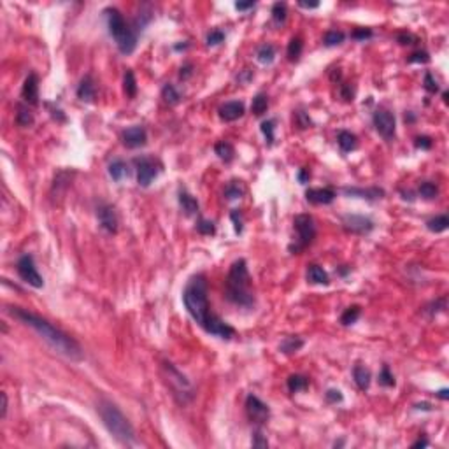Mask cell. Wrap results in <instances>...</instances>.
I'll use <instances>...</instances> for the list:
<instances>
[{
	"mask_svg": "<svg viewBox=\"0 0 449 449\" xmlns=\"http://www.w3.org/2000/svg\"><path fill=\"white\" fill-rule=\"evenodd\" d=\"M183 302L186 311L190 312L191 318L197 321L211 335H218L221 339H232L235 330L228 323H225L221 318L212 314L209 309V298H207V281L204 274H197L188 281L186 288L183 291Z\"/></svg>",
	"mask_w": 449,
	"mask_h": 449,
	"instance_id": "1",
	"label": "cell"
},
{
	"mask_svg": "<svg viewBox=\"0 0 449 449\" xmlns=\"http://www.w3.org/2000/svg\"><path fill=\"white\" fill-rule=\"evenodd\" d=\"M7 312H9L13 318H16L18 321H21L23 325L30 326L32 330L41 335L42 341H46L49 346H51L55 351H58L60 355H63L65 358L74 360V362H79V360L84 358V353L81 349V346L77 344L70 335H67L63 330H60L58 326H55L53 323H49L48 319L41 318V316L34 314V312L27 311V309L21 307H7Z\"/></svg>",
	"mask_w": 449,
	"mask_h": 449,
	"instance_id": "2",
	"label": "cell"
},
{
	"mask_svg": "<svg viewBox=\"0 0 449 449\" xmlns=\"http://www.w3.org/2000/svg\"><path fill=\"white\" fill-rule=\"evenodd\" d=\"M97 411L107 432L118 442L123 444V446H135L139 442L132 423L128 421V418L120 411L116 404H113L107 398H100L97 402Z\"/></svg>",
	"mask_w": 449,
	"mask_h": 449,
	"instance_id": "3",
	"label": "cell"
},
{
	"mask_svg": "<svg viewBox=\"0 0 449 449\" xmlns=\"http://www.w3.org/2000/svg\"><path fill=\"white\" fill-rule=\"evenodd\" d=\"M225 295L232 304L241 305V307L255 305V295L251 291V276H249L248 263L244 258H239L232 263L227 276Z\"/></svg>",
	"mask_w": 449,
	"mask_h": 449,
	"instance_id": "4",
	"label": "cell"
},
{
	"mask_svg": "<svg viewBox=\"0 0 449 449\" xmlns=\"http://www.w3.org/2000/svg\"><path fill=\"white\" fill-rule=\"evenodd\" d=\"M107 16V25H109V34L114 37L116 46L123 55H132L137 48V32L132 25L127 23V20L123 18V14L116 9V7H107L104 11Z\"/></svg>",
	"mask_w": 449,
	"mask_h": 449,
	"instance_id": "5",
	"label": "cell"
},
{
	"mask_svg": "<svg viewBox=\"0 0 449 449\" xmlns=\"http://www.w3.org/2000/svg\"><path fill=\"white\" fill-rule=\"evenodd\" d=\"M162 376L165 384L169 386V390L172 391V397L179 402L181 405H186L193 400L195 397V388L190 383L186 376L177 369L174 363L170 362H162Z\"/></svg>",
	"mask_w": 449,
	"mask_h": 449,
	"instance_id": "6",
	"label": "cell"
},
{
	"mask_svg": "<svg viewBox=\"0 0 449 449\" xmlns=\"http://www.w3.org/2000/svg\"><path fill=\"white\" fill-rule=\"evenodd\" d=\"M293 227L297 232V241L290 244V253L297 255L305 249L316 237V225L311 214H297L293 219Z\"/></svg>",
	"mask_w": 449,
	"mask_h": 449,
	"instance_id": "7",
	"label": "cell"
},
{
	"mask_svg": "<svg viewBox=\"0 0 449 449\" xmlns=\"http://www.w3.org/2000/svg\"><path fill=\"white\" fill-rule=\"evenodd\" d=\"M16 270H18V274H20L21 279H23L25 283L30 284V286L37 288V290L44 286V281H42V276L39 274L37 267H35V262H34V258H32V255L21 256L16 263Z\"/></svg>",
	"mask_w": 449,
	"mask_h": 449,
	"instance_id": "8",
	"label": "cell"
},
{
	"mask_svg": "<svg viewBox=\"0 0 449 449\" xmlns=\"http://www.w3.org/2000/svg\"><path fill=\"white\" fill-rule=\"evenodd\" d=\"M246 414H248L249 421L255 423V425H265L270 418V409L258 397L248 395V398H246Z\"/></svg>",
	"mask_w": 449,
	"mask_h": 449,
	"instance_id": "9",
	"label": "cell"
},
{
	"mask_svg": "<svg viewBox=\"0 0 449 449\" xmlns=\"http://www.w3.org/2000/svg\"><path fill=\"white\" fill-rule=\"evenodd\" d=\"M372 121H374V127H376L377 132H379L381 137L388 139V141L395 137L397 121H395V114L391 111H388V109H384V107H379L376 113H374Z\"/></svg>",
	"mask_w": 449,
	"mask_h": 449,
	"instance_id": "10",
	"label": "cell"
},
{
	"mask_svg": "<svg viewBox=\"0 0 449 449\" xmlns=\"http://www.w3.org/2000/svg\"><path fill=\"white\" fill-rule=\"evenodd\" d=\"M135 165H137V183L148 188L153 183V179L158 176V165L153 158H137Z\"/></svg>",
	"mask_w": 449,
	"mask_h": 449,
	"instance_id": "11",
	"label": "cell"
},
{
	"mask_svg": "<svg viewBox=\"0 0 449 449\" xmlns=\"http://www.w3.org/2000/svg\"><path fill=\"white\" fill-rule=\"evenodd\" d=\"M342 227H344L346 232H351V234L367 235L374 230V221L360 214H348L342 218Z\"/></svg>",
	"mask_w": 449,
	"mask_h": 449,
	"instance_id": "12",
	"label": "cell"
},
{
	"mask_svg": "<svg viewBox=\"0 0 449 449\" xmlns=\"http://www.w3.org/2000/svg\"><path fill=\"white\" fill-rule=\"evenodd\" d=\"M97 218H98V223H100V227L104 228L107 234H116V232H118V225H120V221H118L116 209H114L113 205H109V204L98 205Z\"/></svg>",
	"mask_w": 449,
	"mask_h": 449,
	"instance_id": "13",
	"label": "cell"
},
{
	"mask_svg": "<svg viewBox=\"0 0 449 449\" xmlns=\"http://www.w3.org/2000/svg\"><path fill=\"white\" fill-rule=\"evenodd\" d=\"M121 139H123V144L127 146V148H141V146H144L146 142H148V134H146L144 127H141V125H137V127H130L127 128V130L121 134Z\"/></svg>",
	"mask_w": 449,
	"mask_h": 449,
	"instance_id": "14",
	"label": "cell"
},
{
	"mask_svg": "<svg viewBox=\"0 0 449 449\" xmlns=\"http://www.w3.org/2000/svg\"><path fill=\"white\" fill-rule=\"evenodd\" d=\"M21 97L27 104L30 105H39V77L37 74H28V77L25 79L23 88H21Z\"/></svg>",
	"mask_w": 449,
	"mask_h": 449,
	"instance_id": "15",
	"label": "cell"
},
{
	"mask_svg": "<svg viewBox=\"0 0 449 449\" xmlns=\"http://www.w3.org/2000/svg\"><path fill=\"white\" fill-rule=\"evenodd\" d=\"M305 198H307L309 204L326 205L335 200V191L332 188H309L305 191Z\"/></svg>",
	"mask_w": 449,
	"mask_h": 449,
	"instance_id": "16",
	"label": "cell"
},
{
	"mask_svg": "<svg viewBox=\"0 0 449 449\" xmlns=\"http://www.w3.org/2000/svg\"><path fill=\"white\" fill-rule=\"evenodd\" d=\"M219 118H221L223 121H227V123H230V121H235L239 120V118L244 116L246 113V107L242 102H227V104H223L221 107H219Z\"/></svg>",
	"mask_w": 449,
	"mask_h": 449,
	"instance_id": "17",
	"label": "cell"
},
{
	"mask_svg": "<svg viewBox=\"0 0 449 449\" xmlns=\"http://www.w3.org/2000/svg\"><path fill=\"white\" fill-rule=\"evenodd\" d=\"M97 95V84H95V79L88 74L81 79L79 86H77V98L83 102H91Z\"/></svg>",
	"mask_w": 449,
	"mask_h": 449,
	"instance_id": "18",
	"label": "cell"
},
{
	"mask_svg": "<svg viewBox=\"0 0 449 449\" xmlns=\"http://www.w3.org/2000/svg\"><path fill=\"white\" fill-rule=\"evenodd\" d=\"M344 193L349 195V197H360V198H367V200H377V198L384 197V191L381 188H344Z\"/></svg>",
	"mask_w": 449,
	"mask_h": 449,
	"instance_id": "19",
	"label": "cell"
},
{
	"mask_svg": "<svg viewBox=\"0 0 449 449\" xmlns=\"http://www.w3.org/2000/svg\"><path fill=\"white\" fill-rule=\"evenodd\" d=\"M353 379H355L356 386L362 391H367L370 386V370L365 365H355L353 369Z\"/></svg>",
	"mask_w": 449,
	"mask_h": 449,
	"instance_id": "20",
	"label": "cell"
},
{
	"mask_svg": "<svg viewBox=\"0 0 449 449\" xmlns=\"http://www.w3.org/2000/svg\"><path fill=\"white\" fill-rule=\"evenodd\" d=\"M337 144L344 153H349V151H355V149L358 148V139H356V135L351 134V132L342 130V132H339V135H337Z\"/></svg>",
	"mask_w": 449,
	"mask_h": 449,
	"instance_id": "21",
	"label": "cell"
},
{
	"mask_svg": "<svg viewBox=\"0 0 449 449\" xmlns=\"http://www.w3.org/2000/svg\"><path fill=\"white\" fill-rule=\"evenodd\" d=\"M307 281L312 284H328L330 277H328V274L323 270V267L312 263V265L307 267Z\"/></svg>",
	"mask_w": 449,
	"mask_h": 449,
	"instance_id": "22",
	"label": "cell"
},
{
	"mask_svg": "<svg viewBox=\"0 0 449 449\" xmlns=\"http://www.w3.org/2000/svg\"><path fill=\"white\" fill-rule=\"evenodd\" d=\"M179 204L183 207L184 214L186 216H193L198 212V202L193 195H190L188 191H179Z\"/></svg>",
	"mask_w": 449,
	"mask_h": 449,
	"instance_id": "23",
	"label": "cell"
},
{
	"mask_svg": "<svg viewBox=\"0 0 449 449\" xmlns=\"http://www.w3.org/2000/svg\"><path fill=\"white\" fill-rule=\"evenodd\" d=\"M128 174H130V170H128V165L123 162V160H114L111 165H109V176H111L113 181H116V183H120V181H123L125 177H128Z\"/></svg>",
	"mask_w": 449,
	"mask_h": 449,
	"instance_id": "24",
	"label": "cell"
},
{
	"mask_svg": "<svg viewBox=\"0 0 449 449\" xmlns=\"http://www.w3.org/2000/svg\"><path fill=\"white\" fill-rule=\"evenodd\" d=\"M256 58H258V62L263 63V65H270V63L276 60V48H274L272 44H269V42H265V44L260 46L258 51H256Z\"/></svg>",
	"mask_w": 449,
	"mask_h": 449,
	"instance_id": "25",
	"label": "cell"
},
{
	"mask_svg": "<svg viewBox=\"0 0 449 449\" xmlns=\"http://www.w3.org/2000/svg\"><path fill=\"white\" fill-rule=\"evenodd\" d=\"M214 153H216V155H218V158H219V160H223L225 163L232 162V160H234V156H235V149H234V146H232L230 142H227V141L218 142V144L214 146Z\"/></svg>",
	"mask_w": 449,
	"mask_h": 449,
	"instance_id": "26",
	"label": "cell"
},
{
	"mask_svg": "<svg viewBox=\"0 0 449 449\" xmlns=\"http://www.w3.org/2000/svg\"><path fill=\"white\" fill-rule=\"evenodd\" d=\"M309 386V377L302 376V374H291L288 377V390L291 393H297V391H302Z\"/></svg>",
	"mask_w": 449,
	"mask_h": 449,
	"instance_id": "27",
	"label": "cell"
},
{
	"mask_svg": "<svg viewBox=\"0 0 449 449\" xmlns=\"http://www.w3.org/2000/svg\"><path fill=\"white\" fill-rule=\"evenodd\" d=\"M16 123H18V127H21V128H27V127H32V125H34V114H32V111L27 107V105H23V104L18 105Z\"/></svg>",
	"mask_w": 449,
	"mask_h": 449,
	"instance_id": "28",
	"label": "cell"
},
{
	"mask_svg": "<svg viewBox=\"0 0 449 449\" xmlns=\"http://www.w3.org/2000/svg\"><path fill=\"white\" fill-rule=\"evenodd\" d=\"M304 346V341L298 337H284L283 342L279 344V351L284 353V355H291V353H297L298 349Z\"/></svg>",
	"mask_w": 449,
	"mask_h": 449,
	"instance_id": "29",
	"label": "cell"
},
{
	"mask_svg": "<svg viewBox=\"0 0 449 449\" xmlns=\"http://www.w3.org/2000/svg\"><path fill=\"white\" fill-rule=\"evenodd\" d=\"M426 227H428V230L433 232V234H440V232L447 230V227H449L447 214H440V216H435V218L428 219V221H426Z\"/></svg>",
	"mask_w": 449,
	"mask_h": 449,
	"instance_id": "30",
	"label": "cell"
},
{
	"mask_svg": "<svg viewBox=\"0 0 449 449\" xmlns=\"http://www.w3.org/2000/svg\"><path fill=\"white\" fill-rule=\"evenodd\" d=\"M123 90L127 93V97L134 98L137 95V81H135V74L134 70L128 69L125 72V79H123Z\"/></svg>",
	"mask_w": 449,
	"mask_h": 449,
	"instance_id": "31",
	"label": "cell"
},
{
	"mask_svg": "<svg viewBox=\"0 0 449 449\" xmlns=\"http://www.w3.org/2000/svg\"><path fill=\"white\" fill-rule=\"evenodd\" d=\"M162 97L169 105H176V104H179L181 102V93L177 91V88L174 86V84H170V83H167L165 86H163Z\"/></svg>",
	"mask_w": 449,
	"mask_h": 449,
	"instance_id": "32",
	"label": "cell"
},
{
	"mask_svg": "<svg viewBox=\"0 0 449 449\" xmlns=\"http://www.w3.org/2000/svg\"><path fill=\"white\" fill-rule=\"evenodd\" d=\"M269 109V97L265 93H258L255 98H253V104H251V111L255 116H262V114L267 113Z\"/></svg>",
	"mask_w": 449,
	"mask_h": 449,
	"instance_id": "33",
	"label": "cell"
},
{
	"mask_svg": "<svg viewBox=\"0 0 449 449\" xmlns=\"http://www.w3.org/2000/svg\"><path fill=\"white\" fill-rule=\"evenodd\" d=\"M360 314H362V307H360V305H351V307H348L344 312H342V316H341V323H342V325H344V326L353 325V323L358 321Z\"/></svg>",
	"mask_w": 449,
	"mask_h": 449,
	"instance_id": "34",
	"label": "cell"
},
{
	"mask_svg": "<svg viewBox=\"0 0 449 449\" xmlns=\"http://www.w3.org/2000/svg\"><path fill=\"white\" fill-rule=\"evenodd\" d=\"M346 39V34L341 30H328L325 35H323V44L326 46V48H333V46H339L342 44Z\"/></svg>",
	"mask_w": 449,
	"mask_h": 449,
	"instance_id": "35",
	"label": "cell"
},
{
	"mask_svg": "<svg viewBox=\"0 0 449 449\" xmlns=\"http://www.w3.org/2000/svg\"><path fill=\"white\" fill-rule=\"evenodd\" d=\"M302 49H304V42H302L300 37H293L288 44V60L290 62H297L302 55Z\"/></svg>",
	"mask_w": 449,
	"mask_h": 449,
	"instance_id": "36",
	"label": "cell"
},
{
	"mask_svg": "<svg viewBox=\"0 0 449 449\" xmlns=\"http://www.w3.org/2000/svg\"><path fill=\"white\" fill-rule=\"evenodd\" d=\"M288 18V9H286V4L284 2H276L272 6V21L277 25V27H281V25L286 21Z\"/></svg>",
	"mask_w": 449,
	"mask_h": 449,
	"instance_id": "37",
	"label": "cell"
},
{
	"mask_svg": "<svg viewBox=\"0 0 449 449\" xmlns=\"http://www.w3.org/2000/svg\"><path fill=\"white\" fill-rule=\"evenodd\" d=\"M419 195H421L423 198H435L437 195H439V188H437L435 183H432V181H425V183L419 184Z\"/></svg>",
	"mask_w": 449,
	"mask_h": 449,
	"instance_id": "38",
	"label": "cell"
},
{
	"mask_svg": "<svg viewBox=\"0 0 449 449\" xmlns=\"http://www.w3.org/2000/svg\"><path fill=\"white\" fill-rule=\"evenodd\" d=\"M242 195H244V188H242L241 183H237V181H232V183L228 184L227 188H225V197H227L228 200H235V198H241Z\"/></svg>",
	"mask_w": 449,
	"mask_h": 449,
	"instance_id": "39",
	"label": "cell"
},
{
	"mask_svg": "<svg viewBox=\"0 0 449 449\" xmlns=\"http://www.w3.org/2000/svg\"><path fill=\"white\" fill-rule=\"evenodd\" d=\"M197 232L202 235H214L216 234V225L211 219H198L197 221Z\"/></svg>",
	"mask_w": 449,
	"mask_h": 449,
	"instance_id": "40",
	"label": "cell"
},
{
	"mask_svg": "<svg viewBox=\"0 0 449 449\" xmlns=\"http://www.w3.org/2000/svg\"><path fill=\"white\" fill-rule=\"evenodd\" d=\"M274 130H276V120H267L262 123V132L267 139V144H272L274 142Z\"/></svg>",
	"mask_w": 449,
	"mask_h": 449,
	"instance_id": "41",
	"label": "cell"
},
{
	"mask_svg": "<svg viewBox=\"0 0 449 449\" xmlns=\"http://www.w3.org/2000/svg\"><path fill=\"white\" fill-rule=\"evenodd\" d=\"M225 41V32L223 30H211L207 34V39H205V42H207V46H218L221 44V42Z\"/></svg>",
	"mask_w": 449,
	"mask_h": 449,
	"instance_id": "42",
	"label": "cell"
},
{
	"mask_svg": "<svg viewBox=\"0 0 449 449\" xmlns=\"http://www.w3.org/2000/svg\"><path fill=\"white\" fill-rule=\"evenodd\" d=\"M379 384H383V386H395V377H393V374L390 372V367L388 365H384L383 370H381Z\"/></svg>",
	"mask_w": 449,
	"mask_h": 449,
	"instance_id": "43",
	"label": "cell"
},
{
	"mask_svg": "<svg viewBox=\"0 0 449 449\" xmlns=\"http://www.w3.org/2000/svg\"><path fill=\"white\" fill-rule=\"evenodd\" d=\"M423 84H425V90L428 91V93H437V91H439V83L435 81V77H433L432 72H426L425 74Z\"/></svg>",
	"mask_w": 449,
	"mask_h": 449,
	"instance_id": "44",
	"label": "cell"
},
{
	"mask_svg": "<svg viewBox=\"0 0 449 449\" xmlns=\"http://www.w3.org/2000/svg\"><path fill=\"white\" fill-rule=\"evenodd\" d=\"M339 93H341V97L344 98L346 102H351L353 98H355V88H353L349 83H342L341 88H339Z\"/></svg>",
	"mask_w": 449,
	"mask_h": 449,
	"instance_id": "45",
	"label": "cell"
},
{
	"mask_svg": "<svg viewBox=\"0 0 449 449\" xmlns=\"http://www.w3.org/2000/svg\"><path fill=\"white\" fill-rule=\"evenodd\" d=\"M430 55L426 51H414L409 58V63H428Z\"/></svg>",
	"mask_w": 449,
	"mask_h": 449,
	"instance_id": "46",
	"label": "cell"
},
{
	"mask_svg": "<svg viewBox=\"0 0 449 449\" xmlns=\"http://www.w3.org/2000/svg\"><path fill=\"white\" fill-rule=\"evenodd\" d=\"M251 444H253V447H269V440L263 437V433L260 432V430H256V432L253 433Z\"/></svg>",
	"mask_w": 449,
	"mask_h": 449,
	"instance_id": "47",
	"label": "cell"
},
{
	"mask_svg": "<svg viewBox=\"0 0 449 449\" xmlns=\"http://www.w3.org/2000/svg\"><path fill=\"white\" fill-rule=\"evenodd\" d=\"M372 35L374 34H372L370 28H356V30L351 34V37L356 39V41H365V39H370Z\"/></svg>",
	"mask_w": 449,
	"mask_h": 449,
	"instance_id": "48",
	"label": "cell"
},
{
	"mask_svg": "<svg viewBox=\"0 0 449 449\" xmlns=\"http://www.w3.org/2000/svg\"><path fill=\"white\" fill-rule=\"evenodd\" d=\"M397 41H398V44L407 46V44H414L418 39H416L412 34H409V32H400V34L397 35Z\"/></svg>",
	"mask_w": 449,
	"mask_h": 449,
	"instance_id": "49",
	"label": "cell"
},
{
	"mask_svg": "<svg viewBox=\"0 0 449 449\" xmlns=\"http://www.w3.org/2000/svg\"><path fill=\"white\" fill-rule=\"evenodd\" d=\"M432 139L430 137H426V135H421V137H416V141H414V146L418 149H430L432 148Z\"/></svg>",
	"mask_w": 449,
	"mask_h": 449,
	"instance_id": "50",
	"label": "cell"
},
{
	"mask_svg": "<svg viewBox=\"0 0 449 449\" xmlns=\"http://www.w3.org/2000/svg\"><path fill=\"white\" fill-rule=\"evenodd\" d=\"M230 218H232V221H234V225H235V232H237V234H241V232H242V214H241V211H239V209L232 211Z\"/></svg>",
	"mask_w": 449,
	"mask_h": 449,
	"instance_id": "51",
	"label": "cell"
},
{
	"mask_svg": "<svg viewBox=\"0 0 449 449\" xmlns=\"http://www.w3.org/2000/svg\"><path fill=\"white\" fill-rule=\"evenodd\" d=\"M326 397V402H330V404H337V402H342V393L339 390H328L325 393Z\"/></svg>",
	"mask_w": 449,
	"mask_h": 449,
	"instance_id": "52",
	"label": "cell"
},
{
	"mask_svg": "<svg viewBox=\"0 0 449 449\" xmlns=\"http://www.w3.org/2000/svg\"><path fill=\"white\" fill-rule=\"evenodd\" d=\"M191 76H193V65H191V63H186V65L181 67V72H179L181 79L186 81V79H190Z\"/></svg>",
	"mask_w": 449,
	"mask_h": 449,
	"instance_id": "53",
	"label": "cell"
},
{
	"mask_svg": "<svg viewBox=\"0 0 449 449\" xmlns=\"http://www.w3.org/2000/svg\"><path fill=\"white\" fill-rule=\"evenodd\" d=\"M295 118L298 120V127H300V128H307L309 125H311V120H309V118L305 116V114L302 113V111L295 113Z\"/></svg>",
	"mask_w": 449,
	"mask_h": 449,
	"instance_id": "54",
	"label": "cell"
},
{
	"mask_svg": "<svg viewBox=\"0 0 449 449\" xmlns=\"http://www.w3.org/2000/svg\"><path fill=\"white\" fill-rule=\"evenodd\" d=\"M255 7V2H235V9L237 11H248Z\"/></svg>",
	"mask_w": 449,
	"mask_h": 449,
	"instance_id": "55",
	"label": "cell"
},
{
	"mask_svg": "<svg viewBox=\"0 0 449 449\" xmlns=\"http://www.w3.org/2000/svg\"><path fill=\"white\" fill-rule=\"evenodd\" d=\"M309 177H311L309 169H300V172H298V181H300L302 184H305L309 181Z\"/></svg>",
	"mask_w": 449,
	"mask_h": 449,
	"instance_id": "56",
	"label": "cell"
},
{
	"mask_svg": "<svg viewBox=\"0 0 449 449\" xmlns=\"http://www.w3.org/2000/svg\"><path fill=\"white\" fill-rule=\"evenodd\" d=\"M7 407H9V402H7V395L2 393V419L7 416Z\"/></svg>",
	"mask_w": 449,
	"mask_h": 449,
	"instance_id": "57",
	"label": "cell"
},
{
	"mask_svg": "<svg viewBox=\"0 0 449 449\" xmlns=\"http://www.w3.org/2000/svg\"><path fill=\"white\" fill-rule=\"evenodd\" d=\"M298 6L304 7V9H316V7H319V2H298Z\"/></svg>",
	"mask_w": 449,
	"mask_h": 449,
	"instance_id": "58",
	"label": "cell"
},
{
	"mask_svg": "<svg viewBox=\"0 0 449 449\" xmlns=\"http://www.w3.org/2000/svg\"><path fill=\"white\" fill-rule=\"evenodd\" d=\"M251 77H253V74L249 72V70H244V72H242V76H239V81H241V83H248Z\"/></svg>",
	"mask_w": 449,
	"mask_h": 449,
	"instance_id": "59",
	"label": "cell"
},
{
	"mask_svg": "<svg viewBox=\"0 0 449 449\" xmlns=\"http://www.w3.org/2000/svg\"><path fill=\"white\" fill-rule=\"evenodd\" d=\"M435 395L439 398H442V400H447V398H449V390H447V388H442V390H439Z\"/></svg>",
	"mask_w": 449,
	"mask_h": 449,
	"instance_id": "60",
	"label": "cell"
},
{
	"mask_svg": "<svg viewBox=\"0 0 449 449\" xmlns=\"http://www.w3.org/2000/svg\"><path fill=\"white\" fill-rule=\"evenodd\" d=\"M426 446H428V440H426V439H419V440H416V442L412 444V447H414V449L416 447H426Z\"/></svg>",
	"mask_w": 449,
	"mask_h": 449,
	"instance_id": "61",
	"label": "cell"
},
{
	"mask_svg": "<svg viewBox=\"0 0 449 449\" xmlns=\"http://www.w3.org/2000/svg\"><path fill=\"white\" fill-rule=\"evenodd\" d=\"M416 409H425V411H430L428 404H416Z\"/></svg>",
	"mask_w": 449,
	"mask_h": 449,
	"instance_id": "62",
	"label": "cell"
},
{
	"mask_svg": "<svg viewBox=\"0 0 449 449\" xmlns=\"http://www.w3.org/2000/svg\"><path fill=\"white\" fill-rule=\"evenodd\" d=\"M447 97H449V93H447V91H444V93H442V100H444V104H447V102H449V98H447Z\"/></svg>",
	"mask_w": 449,
	"mask_h": 449,
	"instance_id": "63",
	"label": "cell"
}]
</instances>
